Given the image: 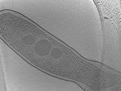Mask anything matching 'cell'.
Segmentation results:
<instances>
[{
	"label": "cell",
	"instance_id": "cell-1",
	"mask_svg": "<svg viewBox=\"0 0 121 91\" xmlns=\"http://www.w3.org/2000/svg\"><path fill=\"white\" fill-rule=\"evenodd\" d=\"M51 47V45L49 41L46 40H41L35 44L34 50L37 55L44 56L47 55L50 52Z\"/></svg>",
	"mask_w": 121,
	"mask_h": 91
},
{
	"label": "cell",
	"instance_id": "cell-2",
	"mask_svg": "<svg viewBox=\"0 0 121 91\" xmlns=\"http://www.w3.org/2000/svg\"><path fill=\"white\" fill-rule=\"evenodd\" d=\"M62 52L59 48L55 47L53 48L51 52L52 56L55 59H58L60 58L62 55Z\"/></svg>",
	"mask_w": 121,
	"mask_h": 91
}]
</instances>
